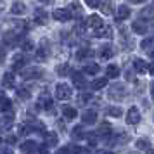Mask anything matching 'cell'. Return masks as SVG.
<instances>
[{
    "mask_svg": "<svg viewBox=\"0 0 154 154\" xmlns=\"http://www.w3.org/2000/svg\"><path fill=\"white\" fill-rule=\"evenodd\" d=\"M71 95H73V94H71V88L66 83H59L56 87V97L59 99V100H69Z\"/></svg>",
    "mask_w": 154,
    "mask_h": 154,
    "instance_id": "cell-1",
    "label": "cell"
},
{
    "mask_svg": "<svg viewBox=\"0 0 154 154\" xmlns=\"http://www.w3.org/2000/svg\"><path fill=\"white\" fill-rule=\"evenodd\" d=\"M21 76L24 80H38V78L42 76V69L40 68H23L21 69Z\"/></svg>",
    "mask_w": 154,
    "mask_h": 154,
    "instance_id": "cell-2",
    "label": "cell"
},
{
    "mask_svg": "<svg viewBox=\"0 0 154 154\" xmlns=\"http://www.w3.org/2000/svg\"><path fill=\"white\" fill-rule=\"evenodd\" d=\"M126 121L130 123V125H137V123H140V111L137 106H132L130 109H128V112H126Z\"/></svg>",
    "mask_w": 154,
    "mask_h": 154,
    "instance_id": "cell-3",
    "label": "cell"
},
{
    "mask_svg": "<svg viewBox=\"0 0 154 154\" xmlns=\"http://www.w3.org/2000/svg\"><path fill=\"white\" fill-rule=\"evenodd\" d=\"M71 17H73V12L68 11V9H56V11H54V19H56V21L66 23V21H69Z\"/></svg>",
    "mask_w": 154,
    "mask_h": 154,
    "instance_id": "cell-4",
    "label": "cell"
},
{
    "mask_svg": "<svg viewBox=\"0 0 154 154\" xmlns=\"http://www.w3.org/2000/svg\"><path fill=\"white\" fill-rule=\"evenodd\" d=\"M14 126V114H7L0 118V132H9Z\"/></svg>",
    "mask_w": 154,
    "mask_h": 154,
    "instance_id": "cell-5",
    "label": "cell"
},
{
    "mask_svg": "<svg viewBox=\"0 0 154 154\" xmlns=\"http://www.w3.org/2000/svg\"><path fill=\"white\" fill-rule=\"evenodd\" d=\"M109 97L111 99H123L125 97V87L121 83H116L111 87V90H109Z\"/></svg>",
    "mask_w": 154,
    "mask_h": 154,
    "instance_id": "cell-6",
    "label": "cell"
},
{
    "mask_svg": "<svg viewBox=\"0 0 154 154\" xmlns=\"http://www.w3.org/2000/svg\"><path fill=\"white\" fill-rule=\"evenodd\" d=\"M19 38H21V36L17 35L14 29L4 33V43H5V45H17V43H19Z\"/></svg>",
    "mask_w": 154,
    "mask_h": 154,
    "instance_id": "cell-7",
    "label": "cell"
},
{
    "mask_svg": "<svg viewBox=\"0 0 154 154\" xmlns=\"http://www.w3.org/2000/svg\"><path fill=\"white\" fill-rule=\"evenodd\" d=\"M95 36H97V38H111L112 28L107 26V24H102V26H99V28L95 29Z\"/></svg>",
    "mask_w": 154,
    "mask_h": 154,
    "instance_id": "cell-8",
    "label": "cell"
},
{
    "mask_svg": "<svg viewBox=\"0 0 154 154\" xmlns=\"http://www.w3.org/2000/svg\"><path fill=\"white\" fill-rule=\"evenodd\" d=\"M132 29L135 31V33H139V35H144V33L147 31V21L146 19H137V21H133Z\"/></svg>",
    "mask_w": 154,
    "mask_h": 154,
    "instance_id": "cell-9",
    "label": "cell"
},
{
    "mask_svg": "<svg viewBox=\"0 0 154 154\" xmlns=\"http://www.w3.org/2000/svg\"><path fill=\"white\" fill-rule=\"evenodd\" d=\"M82 121H83L85 125H92V123H95V121H97V111H94V109L85 111L83 116H82Z\"/></svg>",
    "mask_w": 154,
    "mask_h": 154,
    "instance_id": "cell-10",
    "label": "cell"
},
{
    "mask_svg": "<svg viewBox=\"0 0 154 154\" xmlns=\"http://www.w3.org/2000/svg\"><path fill=\"white\" fill-rule=\"evenodd\" d=\"M12 68H14V69H23V68H26V56H24V54H16L14 59H12Z\"/></svg>",
    "mask_w": 154,
    "mask_h": 154,
    "instance_id": "cell-11",
    "label": "cell"
},
{
    "mask_svg": "<svg viewBox=\"0 0 154 154\" xmlns=\"http://www.w3.org/2000/svg\"><path fill=\"white\" fill-rule=\"evenodd\" d=\"M38 106H40L42 109H50V107H52V97H50L47 92H43L42 95L38 97Z\"/></svg>",
    "mask_w": 154,
    "mask_h": 154,
    "instance_id": "cell-12",
    "label": "cell"
},
{
    "mask_svg": "<svg viewBox=\"0 0 154 154\" xmlns=\"http://www.w3.org/2000/svg\"><path fill=\"white\" fill-rule=\"evenodd\" d=\"M130 17V9L126 7V5H119L118 11H116V21L121 23L125 21V19H128Z\"/></svg>",
    "mask_w": 154,
    "mask_h": 154,
    "instance_id": "cell-13",
    "label": "cell"
},
{
    "mask_svg": "<svg viewBox=\"0 0 154 154\" xmlns=\"http://www.w3.org/2000/svg\"><path fill=\"white\" fill-rule=\"evenodd\" d=\"M114 56V50H112L111 45H104V47H100L99 50V57L102 59V61H107V59H111Z\"/></svg>",
    "mask_w": 154,
    "mask_h": 154,
    "instance_id": "cell-14",
    "label": "cell"
},
{
    "mask_svg": "<svg viewBox=\"0 0 154 154\" xmlns=\"http://www.w3.org/2000/svg\"><path fill=\"white\" fill-rule=\"evenodd\" d=\"M12 109V102H11V99L5 97L4 94H0V112H9Z\"/></svg>",
    "mask_w": 154,
    "mask_h": 154,
    "instance_id": "cell-15",
    "label": "cell"
},
{
    "mask_svg": "<svg viewBox=\"0 0 154 154\" xmlns=\"http://www.w3.org/2000/svg\"><path fill=\"white\" fill-rule=\"evenodd\" d=\"M87 26H88V28H94V29H97L99 26H102V19H100V16L92 14L90 17L87 19Z\"/></svg>",
    "mask_w": 154,
    "mask_h": 154,
    "instance_id": "cell-16",
    "label": "cell"
},
{
    "mask_svg": "<svg viewBox=\"0 0 154 154\" xmlns=\"http://www.w3.org/2000/svg\"><path fill=\"white\" fill-rule=\"evenodd\" d=\"M73 83H75V87H76V88H85L87 82H85V76L82 75V73L75 71V73H73Z\"/></svg>",
    "mask_w": 154,
    "mask_h": 154,
    "instance_id": "cell-17",
    "label": "cell"
},
{
    "mask_svg": "<svg viewBox=\"0 0 154 154\" xmlns=\"http://www.w3.org/2000/svg\"><path fill=\"white\" fill-rule=\"evenodd\" d=\"M133 69H135V73H139V75H144L147 71V63L142 61V59H135L133 61Z\"/></svg>",
    "mask_w": 154,
    "mask_h": 154,
    "instance_id": "cell-18",
    "label": "cell"
},
{
    "mask_svg": "<svg viewBox=\"0 0 154 154\" xmlns=\"http://www.w3.org/2000/svg\"><path fill=\"white\" fill-rule=\"evenodd\" d=\"M47 19H49L47 12H45L43 9H36V11H35V23H36V24H45Z\"/></svg>",
    "mask_w": 154,
    "mask_h": 154,
    "instance_id": "cell-19",
    "label": "cell"
},
{
    "mask_svg": "<svg viewBox=\"0 0 154 154\" xmlns=\"http://www.w3.org/2000/svg\"><path fill=\"white\" fill-rule=\"evenodd\" d=\"M35 149H38V146H36L35 140H26V142H23V144H21V151H23V152H26V154L33 152Z\"/></svg>",
    "mask_w": 154,
    "mask_h": 154,
    "instance_id": "cell-20",
    "label": "cell"
},
{
    "mask_svg": "<svg viewBox=\"0 0 154 154\" xmlns=\"http://www.w3.org/2000/svg\"><path fill=\"white\" fill-rule=\"evenodd\" d=\"M142 49L146 50L149 56H154V38H146V40H142Z\"/></svg>",
    "mask_w": 154,
    "mask_h": 154,
    "instance_id": "cell-21",
    "label": "cell"
},
{
    "mask_svg": "<svg viewBox=\"0 0 154 154\" xmlns=\"http://www.w3.org/2000/svg\"><path fill=\"white\" fill-rule=\"evenodd\" d=\"M61 111H63V114H64V118H68V119H75L76 118V109L75 107H71V106H63L61 107Z\"/></svg>",
    "mask_w": 154,
    "mask_h": 154,
    "instance_id": "cell-22",
    "label": "cell"
},
{
    "mask_svg": "<svg viewBox=\"0 0 154 154\" xmlns=\"http://www.w3.org/2000/svg\"><path fill=\"white\" fill-rule=\"evenodd\" d=\"M2 85H4V88H14V75L5 73L4 78H2Z\"/></svg>",
    "mask_w": 154,
    "mask_h": 154,
    "instance_id": "cell-23",
    "label": "cell"
},
{
    "mask_svg": "<svg viewBox=\"0 0 154 154\" xmlns=\"http://www.w3.org/2000/svg\"><path fill=\"white\" fill-rule=\"evenodd\" d=\"M11 11H12V14L21 16V14L26 12V5H24L23 2H14V4H12V7H11Z\"/></svg>",
    "mask_w": 154,
    "mask_h": 154,
    "instance_id": "cell-24",
    "label": "cell"
},
{
    "mask_svg": "<svg viewBox=\"0 0 154 154\" xmlns=\"http://www.w3.org/2000/svg\"><path fill=\"white\" fill-rule=\"evenodd\" d=\"M95 135H100V137H111V126L109 123H102V125L99 126V130Z\"/></svg>",
    "mask_w": 154,
    "mask_h": 154,
    "instance_id": "cell-25",
    "label": "cell"
},
{
    "mask_svg": "<svg viewBox=\"0 0 154 154\" xmlns=\"http://www.w3.org/2000/svg\"><path fill=\"white\" fill-rule=\"evenodd\" d=\"M83 71L87 73V75H97L99 71H100V66L95 64V63H90V64H87V66L83 68Z\"/></svg>",
    "mask_w": 154,
    "mask_h": 154,
    "instance_id": "cell-26",
    "label": "cell"
},
{
    "mask_svg": "<svg viewBox=\"0 0 154 154\" xmlns=\"http://www.w3.org/2000/svg\"><path fill=\"white\" fill-rule=\"evenodd\" d=\"M106 75H107V78H118L119 76V68L114 66V64H111V66H107Z\"/></svg>",
    "mask_w": 154,
    "mask_h": 154,
    "instance_id": "cell-27",
    "label": "cell"
},
{
    "mask_svg": "<svg viewBox=\"0 0 154 154\" xmlns=\"http://www.w3.org/2000/svg\"><path fill=\"white\" fill-rule=\"evenodd\" d=\"M106 85H107V78H97V80L92 82V88L94 90H100V88H104Z\"/></svg>",
    "mask_w": 154,
    "mask_h": 154,
    "instance_id": "cell-28",
    "label": "cell"
},
{
    "mask_svg": "<svg viewBox=\"0 0 154 154\" xmlns=\"http://www.w3.org/2000/svg\"><path fill=\"white\" fill-rule=\"evenodd\" d=\"M94 56V50L92 49H80L78 50V54H76V57L82 61V59H88V57H92Z\"/></svg>",
    "mask_w": 154,
    "mask_h": 154,
    "instance_id": "cell-29",
    "label": "cell"
},
{
    "mask_svg": "<svg viewBox=\"0 0 154 154\" xmlns=\"http://www.w3.org/2000/svg\"><path fill=\"white\" fill-rule=\"evenodd\" d=\"M107 114L112 116V118H119L123 114V111H121V107H118V106H111V107H107Z\"/></svg>",
    "mask_w": 154,
    "mask_h": 154,
    "instance_id": "cell-30",
    "label": "cell"
},
{
    "mask_svg": "<svg viewBox=\"0 0 154 154\" xmlns=\"http://www.w3.org/2000/svg\"><path fill=\"white\" fill-rule=\"evenodd\" d=\"M71 135H73V139H75V140L83 139V135H85V132H83V126H82V125L75 126V128H73V133H71Z\"/></svg>",
    "mask_w": 154,
    "mask_h": 154,
    "instance_id": "cell-31",
    "label": "cell"
},
{
    "mask_svg": "<svg viewBox=\"0 0 154 154\" xmlns=\"http://www.w3.org/2000/svg\"><path fill=\"white\" fill-rule=\"evenodd\" d=\"M57 135L56 133H45V146H56Z\"/></svg>",
    "mask_w": 154,
    "mask_h": 154,
    "instance_id": "cell-32",
    "label": "cell"
},
{
    "mask_svg": "<svg viewBox=\"0 0 154 154\" xmlns=\"http://www.w3.org/2000/svg\"><path fill=\"white\" fill-rule=\"evenodd\" d=\"M69 64H61V66H57V75L59 76H66V75H69Z\"/></svg>",
    "mask_w": 154,
    "mask_h": 154,
    "instance_id": "cell-33",
    "label": "cell"
},
{
    "mask_svg": "<svg viewBox=\"0 0 154 154\" xmlns=\"http://www.w3.org/2000/svg\"><path fill=\"white\" fill-rule=\"evenodd\" d=\"M36 59H38V61H45V59H47V47H45V45L36 50Z\"/></svg>",
    "mask_w": 154,
    "mask_h": 154,
    "instance_id": "cell-34",
    "label": "cell"
},
{
    "mask_svg": "<svg viewBox=\"0 0 154 154\" xmlns=\"http://www.w3.org/2000/svg\"><path fill=\"white\" fill-rule=\"evenodd\" d=\"M29 94L31 92L28 90V88H17V95L23 99V100H26V99H29Z\"/></svg>",
    "mask_w": 154,
    "mask_h": 154,
    "instance_id": "cell-35",
    "label": "cell"
},
{
    "mask_svg": "<svg viewBox=\"0 0 154 154\" xmlns=\"http://www.w3.org/2000/svg\"><path fill=\"white\" fill-rule=\"evenodd\" d=\"M102 12H104V14H111L112 12V7H111V4H109V0H107L106 4H102Z\"/></svg>",
    "mask_w": 154,
    "mask_h": 154,
    "instance_id": "cell-36",
    "label": "cell"
},
{
    "mask_svg": "<svg viewBox=\"0 0 154 154\" xmlns=\"http://www.w3.org/2000/svg\"><path fill=\"white\" fill-rule=\"evenodd\" d=\"M85 4H87L88 7L95 9V7H99V5H100V0H85Z\"/></svg>",
    "mask_w": 154,
    "mask_h": 154,
    "instance_id": "cell-37",
    "label": "cell"
},
{
    "mask_svg": "<svg viewBox=\"0 0 154 154\" xmlns=\"http://www.w3.org/2000/svg\"><path fill=\"white\" fill-rule=\"evenodd\" d=\"M68 11H75V14H76V16H80V12H82V9H80V5H78L76 2H75V4H71L69 7H68Z\"/></svg>",
    "mask_w": 154,
    "mask_h": 154,
    "instance_id": "cell-38",
    "label": "cell"
},
{
    "mask_svg": "<svg viewBox=\"0 0 154 154\" xmlns=\"http://www.w3.org/2000/svg\"><path fill=\"white\" fill-rule=\"evenodd\" d=\"M23 49L24 50H31L33 49V43L29 42V40H24V42H23Z\"/></svg>",
    "mask_w": 154,
    "mask_h": 154,
    "instance_id": "cell-39",
    "label": "cell"
},
{
    "mask_svg": "<svg viewBox=\"0 0 154 154\" xmlns=\"http://www.w3.org/2000/svg\"><path fill=\"white\" fill-rule=\"evenodd\" d=\"M137 147H139V149H144V147H149V142H147V140H139V142H137Z\"/></svg>",
    "mask_w": 154,
    "mask_h": 154,
    "instance_id": "cell-40",
    "label": "cell"
},
{
    "mask_svg": "<svg viewBox=\"0 0 154 154\" xmlns=\"http://www.w3.org/2000/svg\"><path fill=\"white\" fill-rule=\"evenodd\" d=\"M5 142H7L9 146H12V144H16V142H17V137H12V135H9L7 139H5Z\"/></svg>",
    "mask_w": 154,
    "mask_h": 154,
    "instance_id": "cell-41",
    "label": "cell"
},
{
    "mask_svg": "<svg viewBox=\"0 0 154 154\" xmlns=\"http://www.w3.org/2000/svg\"><path fill=\"white\" fill-rule=\"evenodd\" d=\"M57 154H73L71 152V147H63V149H59Z\"/></svg>",
    "mask_w": 154,
    "mask_h": 154,
    "instance_id": "cell-42",
    "label": "cell"
},
{
    "mask_svg": "<svg viewBox=\"0 0 154 154\" xmlns=\"http://www.w3.org/2000/svg\"><path fill=\"white\" fill-rule=\"evenodd\" d=\"M90 99H92V95H90V94H83V95L80 97V102H88Z\"/></svg>",
    "mask_w": 154,
    "mask_h": 154,
    "instance_id": "cell-43",
    "label": "cell"
},
{
    "mask_svg": "<svg viewBox=\"0 0 154 154\" xmlns=\"http://www.w3.org/2000/svg\"><path fill=\"white\" fill-rule=\"evenodd\" d=\"M4 59H5V49H4V47H0V63H2Z\"/></svg>",
    "mask_w": 154,
    "mask_h": 154,
    "instance_id": "cell-44",
    "label": "cell"
},
{
    "mask_svg": "<svg viewBox=\"0 0 154 154\" xmlns=\"http://www.w3.org/2000/svg\"><path fill=\"white\" fill-rule=\"evenodd\" d=\"M38 152L40 154H47V146H40L38 147Z\"/></svg>",
    "mask_w": 154,
    "mask_h": 154,
    "instance_id": "cell-45",
    "label": "cell"
},
{
    "mask_svg": "<svg viewBox=\"0 0 154 154\" xmlns=\"http://www.w3.org/2000/svg\"><path fill=\"white\" fill-rule=\"evenodd\" d=\"M147 71H149V73H151V75L154 76V63H151L149 66H147Z\"/></svg>",
    "mask_w": 154,
    "mask_h": 154,
    "instance_id": "cell-46",
    "label": "cell"
},
{
    "mask_svg": "<svg viewBox=\"0 0 154 154\" xmlns=\"http://www.w3.org/2000/svg\"><path fill=\"white\" fill-rule=\"evenodd\" d=\"M0 154H12V151H9V149H0Z\"/></svg>",
    "mask_w": 154,
    "mask_h": 154,
    "instance_id": "cell-47",
    "label": "cell"
},
{
    "mask_svg": "<svg viewBox=\"0 0 154 154\" xmlns=\"http://www.w3.org/2000/svg\"><path fill=\"white\" fill-rule=\"evenodd\" d=\"M130 2H132V4H144L146 0H130Z\"/></svg>",
    "mask_w": 154,
    "mask_h": 154,
    "instance_id": "cell-48",
    "label": "cell"
},
{
    "mask_svg": "<svg viewBox=\"0 0 154 154\" xmlns=\"http://www.w3.org/2000/svg\"><path fill=\"white\" fill-rule=\"evenodd\" d=\"M151 92H152V97H154V82H152V85H151Z\"/></svg>",
    "mask_w": 154,
    "mask_h": 154,
    "instance_id": "cell-49",
    "label": "cell"
},
{
    "mask_svg": "<svg viewBox=\"0 0 154 154\" xmlns=\"http://www.w3.org/2000/svg\"><path fill=\"white\" fill-rule=\"evenodd\" d=\"M40 2H43V4H49L50 0H40Z\"/></svg>",
    "mask_w": 154,
    "mask_h": 154,
    "instance_id": "cell-50",
    "label": "cell"
},
{
    "mask_svg": "<svg viewBox=\"0 0 154 154\" xmlns=\"http://www.w3.org/2000/svg\"><path fill=\"white\" fill-rule=\"evenodd\" d=\"M151 26H152V29H154V19H151Z\"/></svg>",
    "mask_w": 154,
    "mask_h": 154,
    "instance_id": "cell-51",
    "label": "cell"
},
{
    "mask_svg": "<svg viewBox=\"0 0 154 154\" xmlns=\"http://www.w3.org/2000/svg\"><path fill=\"white\" fill-rule=\"evenodd\" d=\"M102 154H112V152H102Z\"/></svg>",
    "mask_w": 154,
    "mask_h": 154,
    "instance_id": "cell-52",
    "label": "cell"
},
{
    "mask_svg": "<svg viewBox=\"0 0 154 154\" xmlns=\"http://www.w3.org/2000/svg\"><path fill=\"white\" fill-rule=\"evenodd\" d=\"M151 154H154V151H151Z\"/></svg>",
    "mask_w": 154,
    "mask_h": 154,
    "instance_id": "cell-53",
    "label": "cell"
}]
</instances>
